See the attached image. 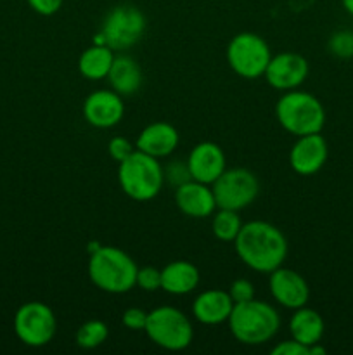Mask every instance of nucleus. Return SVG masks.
Masks as SVG:
<instances>
[{"label":"nucleus","instance_id":"nucleus-1","mask_svg":"<svg viewBox=\"0 0 353 355\" xmlns=\"http://www.w3.org/2000/svg\"><path fill=\"white\" fill-rule=\"evenodd\" d=\"M234 246L241 262L256 272L270 274L287 257L286 236L279 227L263 220L242 224Z\"/></svg>","mask_w":353,"mask_h":355},{"label":"nucleus","instance_id":"nucleus-2","mask_svg":"<svg viewBox=\"0 0 353 355\" xmlns=\"http://www.w3.org/2000/svg\"><path fill=\"white\" fill-rule=\"evenodd\" d=\"M227 322L234 338L244 345H262L270 342L280 328V318L275 309L255 298L234 304Z\"/></svg>","mask_w":353,"mask_h":355},{"label":"nucleus","instance_id":"nucleus-3","mask_svg":"<svg viewBox=\"0 0 353 355\" xmlns=\"http://www.w3.org/2000/svg\"><path fill=\"white\" fill-rule=\"evenodd\" d=\"M137 263L128 253L114 246H100L90 255L89 277L99 290L106 293H127L135 286Z\"/></svg>","mask_w":353,"mask_h":355},{"label":"nucleus","instance_id":"nucleus-4","mask_svg":"<svg viewBox=\"0 0 353 355\" xmlns=\"http://www.w3.org/2000/svg\"><path fill=\"white\" fill-rule=\"evenodd\" d=\"M275 116L280 127L296 137L320 134L325 125V110L320 101L296 89L287 90L277 101Z\"/></svg>","mask_w":353,"mask_h":355},{"label":"nucleus","instance_id":"nucleus-5","mask_svg":"<svg viewBox=\"0 0 353 355\" xmlns=\"http://www.w3.org/2000/svg\"><path fill=\"white\" fill-rule=\"evenodd\" d=\"M118 180L128 198L135 201H151L163 189L165 175L158 158L135 149L120 163Z\"/></svg>","mask_w":353,"mask_h":355},{"label":"nucleus","instance_id":"nucleus-6","mask_svg":"<svg viewBox=\"0 0 353 355\" xmlns=\"http://www.w3.org/2000/svg\"><path fill=\"white\" fill-rule=\"evenodd\" d=\"M144 331L152 343L172 352L187 349L194 338L189 318L175 307H158L149 312Z\"/></svg>","mask_w":353,"mask_h":355},{"label":"nucleus","instance_id":"nucleus-7","mask_svg":"<svg viewBox=\"0 0 353 355\" xmlns=\"http://www.w3.org/2000/svg\"><path fill=\"white\" fill-rule=\"evenodd\" d=\"M145 31V16L138 7L121 3L106 14L97 44H104L113 51H127L134 47Z\"/></svg>","mask_w":353,"mask_h":355},{"label":"nucleus","instance_id":"nucleus-8","mask_svg":"<svg viewBox=\"0 0 353 355\" xmlns=\"http://www.w3.org/2000/svg\"><path fill=\"white\" fill-rule=\"evenodd\" d=\"M272 59L269 44L260 35L244 31L228 42L227 62L235 75L246 80H255L265 75V69Z\"/></svg>","mask_w":353,"mask_h":355},{"label":"nucleus","instance_id":"nucleus-9","mask_svg":"<svg viewBox=\"0 0 353 355\" xmlns=\"http://www.w3.org/2000/svg\"><path fill=\"white\" fill-rule=\"evenodd\" d=\"M211 189L217 208L239 211L256 200L260 182L255 173L248 168H225L224 173L211 184Z\"/></svg>","mask_w":353,"mask_h":355},{"label":"nucleus","instance_id":"nucleus-10","mask_svg":"<svg viewBox=\"0 0 353 355\" xmlns=\"http://www.w3.org/2000/svg\"><path fill=\"white\" fill-rule=\"evenodd\" d=\"M14 331L24 345L44 347L54 340L57 321L48 305L28 302L21 305L14 315Z\"/></svg>","mask_w":353,"mask_h":355},{"label":"nucleus","instance_id":"nucleus-11","mask_svg":"<svg viewBox=\"0 0 353 355\" xmlns=\"http://www.w3.org/2000/svg\"><path fill=\"white\" fill-rule=\"evenodd\" d=\"M263 76L273 89L294 90L307 80L308 61L296 52H280L272 55Z\"/></svg>","mask_w":353,"mask_h":355},{"label":"nucleus","instance_id":"nucleus-12","mask_svg":"<svg viewBox=\"0 0 353 355\" xmlns=\"http://www.w3.org/2000/svg\"><path fill=\"white\" fill-rule=\"evenodd\" d=\"M269 286L273 300L293 311L305 307L310 298V288L305 277L296 270L284 269L282 266L270 272Z\"/></svg>","mask_w":353,"mask_h":355},{"label":"nucleus","instance_id":"nucleus-13","mask_svg":"<svg viewBox=\"0 0 353 355\" xmlns=\"http://www.w3.org/2000/svg\"><path fill=\"white\" fill-rule=\"evenodd\" d=\"M327 156V141L320 134L301 135L291 148V168L300 175H315L325 165Z\"/></svg>","mask_w":353,"mask_h":355},{"label":"nucleus","instance_id":"nucleus-14","mask_svg":"<svg viewBox=\"0 0 353 355\" xmlns=\"http://www.w3.org/2000/svg\"><path fill=\"white\" fill-rule=\"evenodd\" d=\"M125 106L114 90H96L83 103V116L92 127L111 128L123 120Z\"/></svg>","mask_w":353,"mask_h":355},{"label":"nucleus","instance_id":"nucleus-15","mask_svg":"<svg viewBox=\"0 0 353 355\" xmlns=\"http://www.w3.org/2000/svg\"><path fill=\"white\" fill-rule=\"evenodd\" d=\"M175 203L183 215L192 218L210 217L217 210L213 189L199 180H187L175 189Z\"/></svg>","mask_w":353,"mask_h":355},{"label":"nucleus","instance_id":"nucleus-16","mask_svg":"<svg viewBox=\"0 0 353 355\" xmlns=\"http://www.w3.org/2000/svg\"><path fill=\"white\" fill-rule=\"evenodd\" d=\"M187 166L194 180L211 186L224 173L225 155L220 146L215 142H199L190 151Z\"/></svg>","mask_w":353,"mask_h":355},{"label":"nucleus","instance_id":"nucleus-17","mask_svg":"<svg viewBox=\"0 0 353 355\" xmlns=\"http://www.w3.org/2000/svg\"><path fill=\"white\" fill-rule=\"evenodd\" d=\"M179 132L173 125L165 121H154L147 125L137 137V149L154 158H165L172 155L179 146Z\"/></svg>","mask_w":353,"mask_h":355},{"label":"nucleus","instance_id":"nucleus-18","mask_svg":"<svg viewBox=\"0 0 353 355\" xmlns=\"http://www.w3.org/2000/svg\"><path fill=\"white\" fill-rule=\"evenodd\" d=\"M232 309H234V302L228 291L208 290L194 300L192 314L201 324L215 326L228 321Z\"/></svg>","mask_w":353,"mask_h":355},{"label":"nucleus","instance_id":"nucleus-19","mask_svg":"<svg viewBox=\"0 0 353 355\" xmlns=\"http://www.w3.org/2000/svg\"><path fill=\"white\" fill-rule=\"evenodd\" d=\"M199 270L187 260H175L161 269V290L170 295H187L199 284Z\"/></svg>","mask_w":353,"mask_h":355},{"label":"nucleus","instance_id":"nucleus-20","mask_svg":"<svg viewBox=\"0 0 353 355\" xmlns=\"http://www.w3.org/2000/svg\"><path fill=\"white\" fill-rule=\"evenodd\" d=\"M107 80L111 83V89L120 94L121 97L132 96L142 85L141 66L128 55H114L113 66L107 73Z\"/></svg>","mask_w":353,"mask_h":355},{"label":"nucleus","instance_id":"nucleus-21","mask_svg":"<svg viewBox=\"0 0 353 355\" xmlns=\"http://www.w3.org/2000/svg\"><path fill=\"white\" fill-rule=\"evenodd\" d=\"M324 329L325 324L322 315L317 311L308 307L296 309L289 321L291 336L305 347L320 343L322 336H324Z\"/></svg>","mask_w":353,"mask_h":355},{"label":"nucleus","instance_id":"nucleus-22","mask_svg":"<svg viewBox=\"0 0 353 355\" xmlns=\"http://www.w3.org/2000/svg\"><path fill=\"white\" fill-rule=\"evenodd\" d=\"M114 54L113 49L104 44H96L85 49L78 59V71L87 80H102L107 78L111 66H113Z\"/></svg>","mask_w":353,"mask_h":355},{"label":"nucleus","instance_id":"nucleus-23","mask_svg":"<svg viewBox=\"0 0 353 355\" xmlns=\"http://www.w3.org/2000/svg\"><path fill=\"white\" fill-rule=\"evenodd\" d=\"M242 227L241 217L235 210H224L218 208L217 214H213V222H211V231L215 238L224 243H234L237 238L239 231Z\"/></svg>","mask_w":353,"mask_h":355},{"label":"nucleus","instance_id":"nucleus-24","mask_svg":"<svg viewBox=\"0 0 353 355\" xmlns=\"http://www.w3.org/2000/svg\"><path fill=\"white\" fill-rule=\"evenodd\" d=\"M107 335H109L107 326L99 319H93V321H87L85 324L80 326V329L76 331V343L87 350L97 349L106 342Z\"/></svg>","mask_w":353,"mask_h":355},{"label":"nucleus","instance_id":"nucleus-25","mask_svg":"<svg viewBox=\"0 0 353 355\" xmlns=\"http://www.w3.org/2000/svg\"><path fill=\"white\" fill-rule=\"evenodd\" d=\"M327 49L332 55L339 59L353 58V31L339 30L332 33L327 42Z\"/></svg>","mask_w":353,"mask_h":355},{"label":"nucleus","instance_id":"nucleus-26","mask_svg":"<svg viewBox=\"0 0 353 355\" xmlns=\"http://www.w3.org/2000/svg\"><path fill=\"white\" fill-rule=\"evenodd\" d=\"M135 286L144 291L161 290V269H156V267H142V269H138Z\"/></svg>","mask_w":353,"mask_h":355},{"label":"nucleus","instance_id":"nucleus-27","mask_svg":"<svg viewBox=\"0 0 353 355\" xmlns=\"http://www.w3.org/2000/svg\"><path fill=\"white\" fill-rule=\"evenodd\" d=\"M147 315L149 312H145L144 309L138 307H130L123 312V321L125 328H128L130 331H144L145 324H147Z\"/></svg>","mask_w":353,"mask_h":355},{"label":"nucleus","instance_id":"nucleus-28","mask_svg":"<svg viewBox=\"0 0 353 355\" xmlns=\"http://www.w3.org/2000/svg\"><path fill=\"white\" fill-rule=\"evenodd\" d=\"M137 148H134V144H132L128 139L125 137H113L109 141V144H107V151H109V156L114 159V162L121 163L123 159H127L128 156L132 155V153L135 151Z\"/></svg>","mask_w":353,"mask_h":355},{"label":"nucleus","instance_id":"nucleus-29","mask_svg":"<svg viewBox=\"0 0 353 355\" xmlns=\"http://www.w3.org/2000/svg\"><path fill=\"white\" fill-rule=\"evenodd\" d=\"M228 295L234 304H242V302L255 298V286L248 279H235L228 288Z\"/></svg>","mask_w":353,"mask_h":355},{"label":"nucleus","instance_id":"nucleus-30","mask_svg":"<svg viewBox=\"0 0 353 355\" xmlns=\"http://www.w3.org/2000/svg\"><path fill=\"white\" fill-rule=\"evenodd\" d=\"M163 175H165V180H168V182L175 187L182 186L183 182H187V180L192 179V177H190L187 163L183 165V163H180V162H175V163H172V165L166 166V168L163 170Z\"/></svg>","mask_w":353,"mask_h":355},{"label":"nucleus","instance_id":"nucleus-31","mask_svg":"<svg viewBox=\"0 0 353 355\" xmlns=\"http://www.w3.org/2000/svg\"><path fill=\"white\" fill-rule=\"evenodd\" d=\"M64 0H28L31 9L40 16H52L62 7Z\"/></svg>","mask_w":353,"mask_h":355},{"label":"nucleus","instance_id":"nucleus-32","mask_svg":"<svg viewBox=\"0 0 353 355\" xmlns=\"http://www.w3.org/2000/svg\"><path fill=\"white\" fill-rule=\"evenodd\" d=\"M272 355H308V347L291 338L289 342H280L279 345L273 347Z\"/></svg>","mask_w":353,"mask_h":355},{"label":"nucleus","instance_id":"nucleus-33","mask_svg":"<svg viewBox=\"0 0 353 355\" xmlns=\"http://www.w3.org/2000/svg\"><path fill=\"white\" fill-rule=\"evenodd\" d=\"M343 7H345L346 12L350 14V16H353V0H341Z\"/></svg>","mask_w":353,"mask_h":355}]
</instances>
